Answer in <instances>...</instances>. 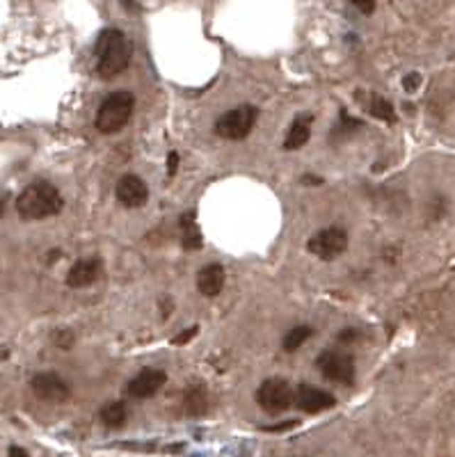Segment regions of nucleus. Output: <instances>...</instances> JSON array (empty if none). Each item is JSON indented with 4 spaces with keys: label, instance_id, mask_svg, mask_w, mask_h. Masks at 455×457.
<instances>
[{
    "label": "nucleus",
    "instance_id": "obj_1",
    "mask_svg": "<svg viewBox=\"0 0 455 457\" xmlns=\"http://www.w3.org/2000/svg\"><path fill=\"white\" fill-rule=\"evenodd\" d=\"M16 213L18 218L28 222L48 220L57 215L65 208V199H62L60 190L48 181H35L23 188V192L16 197Z\"/></svg>",
    "mask_w": 455,
    "mask_h": 457
},
{
    "label": "nucleus",
    "instance_id": "obj_2",
    "mask_svg": "<svg viewBox=\"0 0 455 457\" xmlns=\"http://www.w3.org/2000/svg\"><path fill=\"white\" fill-rule=\"evenodd\" d=\"M97 71L101 78H115L121 71L128 69L131 55H133V46L128 42V37L117 28H108L103 30L97 39Z\"/></svg>",
    "mask_w": 455,
    "mask_h": 457
},
{
    "label": "nucleus",
    "instance_id": "obj_3",
    "mask_svg": "<svg viewBox=\"0 0 455 457\" xmlns=\"http://www.w3.org/2000/svg\"><path fill=\"white\" fill-rule=\"evenodd\" d=\"M133 110H136V96H133V91H126V89L112 91L99 106L94 126L103 135H115L131 121Z\"/></svg>",
    "mask_w": 455,
    "mask_h": 457
},
{
    "label": "nucleus",
    "instance_id": "obj_4",
    "mask_svg": "<svg viewBox=\"0 0 455 457\" xmlns=\"http://www.w3.org/2000/svg\"><path fill=\"white\" fill-rule=\"evenodd\" d=\"M256 119H258V108L254 106L234 108L215 121V133L224 140H245L252 133Z\"/></svg>",
    "mask_w": 455,
    "mask_h": 457
},
{
    "label": "nucleus",
    "instance_id": "obj_5",
    "mask_svg": "<svg viewBox=\"0 0 455 457\" xmlns=\"http://www.w3.org/2000/svg\"><path fill=\"white\" fill-rule=\"evenodd\" d=\"M307 249L320 261H334L348 249V231L344 227H325L314 233L307 242Z\"/></svg>",
    "mask_w": 455,
    "mask_h": 457
},
{
    "label": "nucleus",
    "instance_id": "obj_6",
    "mask_svg": "<svg viewBox=\"0 0 455 457\" xmlns=\"http://www.w3.org/2000/svg\"><path fill=\"white\" fill-rule=\"evenodd\" d=\"M293 400H295V391L291 389V384L282 378L265 380L261 387L256 389V402L270 414L291 410Z\"/></svg>",
    "mask_w": 455,
    "mask_h": 457
},
{
    "label": "nucleus",
    "instance_id": "obj_7",
    "mask_svg": "<svg viewBox=\"0 0 455 457\" xmlns=\"http://www.w3.org/2000/svg\"><path fill=\"white\" fill-rule=\"evenodd\" d=\"M316 366L327 380L339 382V384H348V387H353V384H355V373L357 371H355L353 354L339 352V350H325L323 354H318Z\"/></svg>",
    "mask_w": 455,
    "mask_h": 457
},
{
    "label": "nucleus",
    "instance_id": "obj_8",
    "mask_svg": "<svg viewBox=\"0 0 455 457\" xmlns=\"http://www.w3.org/2000/svg\"><path fill=\"white\" fill-rule=\"evenodd\" d=\"M30 389L44 402H65L69 398V384L57 373H37L30 380Z\"/></svg>",
    "mask_w": 455,
    "mask_h": 457
},
{
    "label": "nucleus",
    "instance_id": "obj_9",
    "mask_svg": "<svg viewBox=\"0 0 455 457\" xmlns=\"http://www.w3.org/2000/svg\"><path fill=\"white\" fill-rule=\"evenodd\" d=\"M293 405L305 414H318L325 410H332L336 405V398L329 391H323L314 387V384H300L295 389V400Z\"/></svg>",
    "mask_w": 455,
    "mask_h": 457
},
{
    "label": "nucleus",
    "instance_id": "obj_10",
    "mask_svg": "<svg viewBox=\"0 0 455 457\" xmlns=\"http://www.w3.org/2000/svg\"><path fill=\"white\" fill-rule=\"evenodd\" d=\"M165 382H168V375H165V371H160V368H142L136 378L128 382L126 393L131 395V398L144 400V398L156 395L165 387Z\"/></svg>",
    "mask_w": 455,
    "mask_h": 457
},
{
    "label": "nucleus",
    "instance_id": "obj_11",
    "mask_svg": "<svg viewBox=\"0 0 455 457\" xmlns=\"http://www.w3.org/2000/svg\"><path fill=\"white\" fill-rule=\"evenodd\" d=\"M103 277V259L101 256H89V259H78L71 270L67 272V286L69 288H85L97 283Z\"/></svg>",
    "mask_w": 455,
    "mask_h": 457
},
{
    "label": "nucleus",
    "instance_id": "obj_12",
    "mask_svg": "<svg viewBox=\"0 0 455 457\" xmlns=\"http://www.w3.org/2000/svg\"><path fill=\"white\" fill-rule=\"evenodd\" d=\"M117 199L126 208H142L149 201V188L140 176L126 174L117 181Z\"/></svg>",
    "mask_w": 455,
    "mask_h": 457
},
{
    "label": "nucleus",
    "instance_id": "obj_13",
    "mask_svg": "<svg viewBox=\"0 0 455 457\" xmlns=\"http://www.w3.org/2000/svg\"><path fill=\"white\" fill-rule=\"evenodd\" d=\"M224 279L226 274L220 263H209L197 272V288L206 298H218L224 288Z\"/></svg>",
    "mask_w": 455,
    "mask_h": 457
},
{
    "label": "nucleus",
    "instance_id": "obj_14",
    "mask_svg": "<svg viewBox=\"0 0 455 457\" xmlns=\"http://www.w3.org/2000/svg\"><path fill=\"white\" fill-rule=\"evenodd\" d=\"M312 124H314V115H309V113H300L295 119H293V124L291 128L286 130V140H284V149L286 151H297V149H302L309 137H312Z\"/></svg>",
    "mask_w": 455,
    "mask_h": 457
},
{
    "label": "nucleus",
    "instance_id": "obj_15",
    "mask_svg": "<svg viewBox=\"0 0 455 457\" xmlns=\"http://www.w3.org/2000/svg\"><path fill=\"white\" fill-rule=\"evenodd\" d=\"M179 233H181L183 249H188V252L202 249L204 238H202V231L197 227V218H194L192 210L183 213V215H181V220H179Z\"/></svg>",
    "mask_w": 455,
    "mask_h": 457
},
{
    "label": "nucleus",
    "instance_id": "obj_16",
    "mask_svg": "<svg viewBox=\"0 0 455 457\" xmlns=\"http://www.w3.org/2000/svg\"><path fill=\"white\" fill-rule=\"evenodd\" d=\"M183 412L188 416H204L209 412V391L202 384H194V387H188L183 393Z\"/></svg>",
    "mask_w": 455,
    "mask_h": 457
},
{
    "label": "nucleus",
    "instance_id": "obj_17",
    "mask_svg": "<svg viewBox=\"0 0 455 457\" xmlns=\"http://www.w3.org/2000/svg\"><path fill=\"white\" fill-rule=\"evenodd\" d=\"M126 419H128V410H126V405L119 402V400L108 402L106 407L101 410V421L106 423L108 428H112V430L121 428V425L126 423Z\"/></svg>",
    "mask_w": 455,
    "mask_h": 457
},
{
    "label": "nucleus",
    "instance_id": "obj_18",
    "mask_svg": "<svg viewBox=\"0 0 455 457\" xmlns=\"http://www.w3.org/2000/svg\"><path fill=\"white\" fill-rule=\"evenodd\" d=\"M312 334H314V329L309 327V325H297V327L288 329V332L284 334V339H282L284 352H295V350H300L309 339H312Z\"/></svg>",
    "mask_w": 455,
    "mask_h": 457
},
{
    "label": "nucleus",
    "instance_id": "obj_19",
    "mask_svg": "<svg viewBox=\"0 0 455 457\" xmlns=\"http://www.w3.org/2000/svg\"><path fill=\"white\" fill-rule=\"evenodd\" d=\"M368 113L373 115L380 121H387V124H394L396 121V110L391 106V101H387L385 96L373 94L371 96V103H368Z\"/></svg>",
    "mask_w": 455,
    "mask_h": 457
},
{
    "label": "nucleus",
    "instance_id": "obj_20",
    "mask_svg": "<svg viewBox=\"0 0 455 457\" xmlns=\"http://www.w3.org/2000/svg\"><path fill=\"white\" fill-rule=\"evenodd\" d=\"M53 343L57 345V348H62V350H69L71 345H74V334H71L69 329H57L53 334Z\"/></svg>",
    "mask_w": 455,
    "mask_h": 457
},
{
    "label": "nucleus",
    "instance_id": "obj_21",
    "mask_svg": "<svg viewBox=\"0 0 455 457\" xmlns=\"http://www.w3.org/2000/svg\"><path fill=\"white\" fill-rule=\"evenodd\" d=\"M197 332H199V327H197V325H194V327H188V329H183V332L179 334V337H174V339H172V345H185V343H188L190 339H194V337H197Z\"/></svg>",
    "mask_w": 455,
    "mask_h": 457
},
{
    "label": "nucleus",
    "instance_id": "obj_22",
    "mask_svg": "<svg viewBox=\"0 0 455 457\" xmlns=\"http://www.w3.org/2000/svg\"><path fill=\"white\" fill-rule=\"evenodd\" d=\"M378 0H350V5H355L361 14H373Z\"/></svg>",
    "mask_w": 455,
    "mask_h": 457
},
{
    "label": "nucleus",
    "instance_id": "obj_23",
    "mask_svg": "<svg viewBox=\"0 0 455 457\" xmlns=\"http://www.w3.org/2000/svg\"><path fill=\"white\" fill-rule=\"evenodd\" d=\"M419 85H421V76L419 74H407L405 78H402V87H405V91H415Z\"/></svg>",
    "mask_w": 455,
    "mask_h": 457
},
{
    "label": "nucleus",
    "instance_id": "obj_24",
    "mask_svg": "<svg viewBox=\"0 0 455 457\" xmlns=\"http://www.w3.org/2000/svg\"><path fill=\"white\" fill-rule=\"evenodd\" d=\"M297 425V421H286V423H277V425H265V432H286V430H293Z\"/></svg>",
    "mask_w": 455,
    "mask_h": 457
},
{
    "label": "nucleus",
    "instance_id": "obj_25",
    "mask_svg": "<svg viewBox=\"0 0 455 457\" xmlns=\"http://www.w3.org/2000/svg\"><path fill=\"white\" fill-rule=\"evenodd\" d=\"M179 169V154L177 151H170L168 154V176H174Z\"/></svg>",
    "mask_w": 455,
    "mask_h": 457
},
{
    "label": "nucleus",
    "instance_id": "obj_26",
    "mask_svg": "<svg viewBox=\"0 0 455 457\" xmlns=\"http://www.w3.org/2000/svg\"><path fill=\"white\" fill-rule=\"evenodd\" d=\"M357 339H359V332L357 329H344V332H339V337H336L339 343H353Z\"/></svg>",
    "mask_w": 455,
    "mask_h": 457
},
{
    "label": "nucleus",
    "instance_id": "obj_27",
    "mask_svg": "<svg viewBox=\"0 0 455 457\" xmlns=\"http://www.w3.org/2000/svg\"><path fill=\"white\" fill-rule=\"evenodd\" d=\"M7 457H30V453L21 448V446H9Z\"/></svg>",
    "mask_w": 455,
    "mask_h": 457
},
{
    "label": "nucleus",
    "instance_id": "obj_28",
    "mask_svg": "<svg viewBox=\"0 0 455 457\" xmlns=\"http://www.w3.org/2000/svg\"><path fill=\"white\" fill-rule=\"evenodd\" d=\"M305 183H323V179H316V176H305Z\"/></svg>",
    "mask_w": 455,
    "mask_h": 457
},
{
    "label": "nucleus",
    "instance_id": "obj_29",
    "mask_svg": "<svg viewBox=\"0 0 455 457\" xmlns=\"http://www.w3.org/2000/svg\"><path fill=\"white\" fill-rule=\"evenodd\" d=\"M7 354H9L7 348H0V359H7Z\"/></svg>",
    "mask_w": 455,
    "mask_h": 457
},
{
    "label": "nucleus",
    "instance_id": "obj_30",
    "mask_svg": "<svg viewBox=\"0 0 455 457\" xmlns=\"http://www.w3.org/2000/svg\"><path fill=\"white\" fill-rule=\"evenodd\" d=\"M5 213V199H0V215Z\"/></svg>",
    "mask_w": 455,
    "mask_h": 457
}]
</instances>
